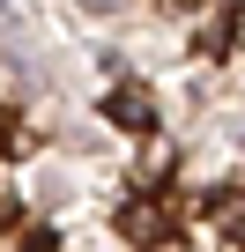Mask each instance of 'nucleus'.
Segmentation results:
<instances>
[{"label": "nucleus", "instance_id": "f257e3e1", "mask_svg": "<svg viewBox=\"0 0 245 252\" xmlns=\"http://www.w3.org/2000/svg\"><path fill=\"white\" fill-rule=\"evenodd\" d=\"M111 119H119V126H156V96L127 82V89H119V96H111Z\"/></svg>", "mask_w": 245, "mask_h": 252}, {"label": "nucleus", "instance_id": "7ed1b4c3", "mask_svg": "<svg viewBox=\"0 0 245 252\" xmlns=\"http://www.w3.org/2000/svg\"><path fill=\"white\" fill-rule=\"evenodd\" d=\"M156 252H171V245H156Z\"/></svg>", "mask_w": 245, "mask_h": 252}, {"label": "nucleus", "instance_id": "f03ea898", "mask_svg": "<svg viewBox=\"0 0 245 252\" xmlns=\"http://www.w3.org/2000/svg\"><path fill=\"white\" fill-rule=\"evenodd\" d=\"M127 230H134L141 245H156V237H164V215H156V208H127Z\"/></svg>", "mask_w": 245, "mask_h": 252}]
</instances>
